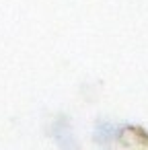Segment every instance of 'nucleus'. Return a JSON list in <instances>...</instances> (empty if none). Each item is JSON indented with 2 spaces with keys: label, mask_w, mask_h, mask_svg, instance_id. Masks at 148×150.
<instances>
[]
</instances>
